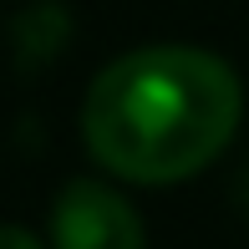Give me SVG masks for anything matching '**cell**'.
Segmentation results:
<instances>
[{"instance_id": "2", "label": "cell", "mask_w": 249, "mask_h": 249, "mask_svg": "<svg viewBox=\"0 0 249 249\" xmlns=\"http://www.w3.org/2000/svg\"><path fill=\"white\" fill-rule=\"evenodd\" d=\"M51 244L56 249H142V219L122 194L97 178H76L56 194L51 209Z\"/></svg>"}, {"instance_id": "1", "label": "cell", "mask_w": 249, "mask_h": 249, "mask_svg": "<svg viewBox=\"0 0 249 249\" xmlns=\"http://www.w3.org/2000/svg\"><path fill=\"white\" fill-rule=\"evenodd\" d=\"M239 82L213 51L142 46L92 82L82 102L87 148L132 183H178L198 173L239 127Z\"/></svg>"}, {"instance_id": "3", "label": "cell", "mask_w": 249, "mask_h": 249, "mask_svg": "<svg viewBox=\"0 0 249 249\" xmlns=\"http://www.w3.org/2000/svg\"><path fill=\"white\" fill-rule=\"evenodd\" d=\"M0 249H41V244H36V234L16 229V224H0Z\"/></svg>"}]
</instances>
